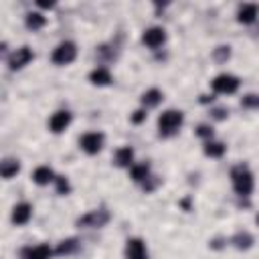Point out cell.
<instances>
[{"label": "cell", "instance_id": "1", "mask_svg": "<svg viewBox=\"0 0 259 259\" xmlns=\"http://www.w3.org/2000/svg\"><path fill=\"white\" fill-rule=\"evenodd\" d=\"M231 182H233L235 194L241 196V198L251 196V192L255 188V178H253V172L249 170L247 164H237L231 170Z\"/></svg>", "mask_w": 259, "mask_h": 259}, {"label": "cell", "instance_id": "2", "mask_svg": "<svg viewBox=\"0 0 259 259\" xmlns=\"http://www.w3.org/2000/svg\"><path fill=\"white\" fill-rule=\"evenodd\" d=\"M184 125V113L180 109H166L158 117V134L160 138H172Z\"/></svg>", "mask_w": 259, "mask_h": 259}, {"label": "cell", "instance_id": "3", "mask_svg": "<svg viewBox=\"0 0 259 259\" xmlns=\"http://www.w3.org/2000/svg\"><path fill=\"white\" fill-rule=\"evenodd\" d=\"M109 219H111V214H109L107 208H93L87 214H83V217L77 219V227H83V229H101V227H105L109 223Z\"/></svg>", "mask_w": 259, "mask_h": 259}, {"label": "cell", "instance_id": "4", "mask_svg": "<svg viewBox=\"0 0 259 259\" xmlns=\"http://www.w3.org/2000/svg\"><path fill=\"white\" fill-rule=\"evenodd\" d=\"M75 57H77V45L71 42V40H63V42H59V45L55 47V51H53V55H51V61H53L55 65L63 67V65L73 63Z\"/></svg>", "mask_w": 259, "mask_h": 259}, {"label": "cell", "instance_id": "5", "mask_svg": "<svg viewBox=\"0 0 259 259\" xmlns=\"http://www.w3.org/2000/svg\"><path fill=\"white\" fill-rule=\"evenodd\" d=\"M239 85H241L239 77H235V75H231V73H221V75H217V77L210 81L212 91H214V93H223V95L235 93V91L239 89Z\"/></svg>", "mask_w": 259, "mask_h": 259}, {"label": "cell", "instance_id": "6", "mask_svg": "<svg viewBox=\"0 0 259 259\" xmlns=\"http://www.w3.org/2000/svg\"><path fill=\"white\" fill-rule=\"evenodd\" d=\"M103 144H105V136L101 132H87V134H83L79 138V148L85 154H89V156L99 154L101 148H103Z\"/></svg>", "mask_w": 259, "mask_h": 259}, {"label": "cell", "instance_id": "7", "mask_svg": "<svg viewBox=\"0 0 259 259\" xmlns=\"http://www.w3.org/2000/svg\"><path fill=\"white\" fill-rule=\"evenodd\" d=\"M32 59H34L32 49H30V47H20V49H16V51L8 57L6 63H8V69H10V71H18V69L26 67Z\"/></svg>", "mask_w": 259, "mask_h": 259}, {"label": "cell", "instance_id": "8", "mask_svg": "<svg viewBox=\"0 0 259 259\" xmlns=\"http://www.w3.org/2000/svg\"><path fill=\"white\" fill-rule=\"evenodd\" d=\"M142 42L148 47V49H160L164 42H166V30L162 26H150L142 32Z\"/></svg>", "mask_w": 259, "mask_h": 259}, {"label": "cell", "instance_id": "9", "mask_svg": "<svg viewBox=\"0 0 259 259\" xmlns=\"http://www.w3.org/2000/svg\"><path fill=\"white\" fill-rule=\"evenodd\" d=\"M125 259H150L148 247L140 237H130L125 241Z\"/></svg>", "mask_w": 259, "mask_h": 259}, {"label": "cell", "instance_id": "10", "mask_svg": "<svg viewBox=\"0 0 259 259\" xmlns=\"http://www.w3.org/2000/svg\"><path fill=\"white\" fill-rule=\"evenodd\" d=\"M71 121H73L71 111L59 109V111H55V113L51 115V119H49V130H51L53 134H63V132L71 125Z\"/></svg>", "mask_w": 259, "mask_h": 259}, {"label": "cell", "instance_id": "11", "mask_svg": "<svg viewBox=\"0 0 259 259\" xmlns=\"http://www.w3.org/2000/svg\"><path fill=\"white\" fill-rule=\"evenodd\" d=\"M55 255V249H51L47 243H40L36 247H24L20 251V259H51Z\"/></svg>", "mask_w": 259, "mask_h": 259}, {"label": "cell", "instance_id": "12", "mask_svg": "<svg viewBox=\"0 0 259 259\" xmlns=\"http://www.w3.org/2000/svg\"><path fill=\"white\" fill-rule=\"evenodd\" d=\"M259 16V4H253V2H247V4H241L239 10H237V20L241 24H253Z\"/></svg>", "mask_w": 259, "mask_h": 259}, {"label": "cell", "instance_id": "13", "mask_svg": "<svg viewBox=\"0 0 259 259\" xmlns=\"http://www.w3.org/2000/svg\"><path fill=\"white\" fill-rule=\"evenodd\" d=\"M113 164H115L117 168H132V166L136 164V162H134V148H130V146L117 148L115 154H113Z\"/></svg>", "mask_w": 259, "mask_h": 259}, {"label": "cell", "instance_id": "14", "mask_svg": "<svg viewBox=\"0 0 259 259\" xmlns=\"http://www.w3.org/2000/svg\"><path fill=\"white\" fill-rule=\"evenodd\" d=\"M30 217H32V204H28V202L14 204L12 214H10V219H12L14 225H26L30 221Z\"/></svg>", "mask_w": 259, "mask_h": 259}, {"label": "cell", "instance_id": "15", "mask_svg": "<svg viewBox=\"0 0 259 259\" xmlns=\"http://www.w3.org/2000/svg\"><path fill=\"white\" fill-rule=\"evenodd\" d=\"M89 81L93 85H97V87H105V85H109L113 81V77H111V71L107 67H97V69H93L89 73Z\"/></svg>", "mask_w": 259, "mask_h": 259}, {"label": "cell", "instance_id": "16", "mask_svg": "<svg viewBox=\"0 0 259 259\" xmlns=\"http://www.w3.org/2000/svg\"><path fill=\"white\" fill-rule=\"evenodd\" d=\"M79 247H81L79 239H77V237H69V239H63V241H61V243L55 247V255L67 257V255L77 253V251H79Z\"/></svg>", "mask_w": 259, "mask_h": 259}, {"label": "cell", "instance_id": "17", "mask_svg": "<svg viewBox=\"0 0 259 259\" xmlns=\"http://www.w3.org/2000/svg\"><path fill=\"white\" fill-rule=\"evenodd\" d=\"M162 99H164V93H162L160 89H156V87H152V89L144 91V93H142V97H140V101H142V105H144L146 109L160 105V103H162Z\"/></svg>", "mask_w": 259, "mask_h": 259}, {"label": "cell", "instance_id": "18", "mask_svg": "<svg viewBox=\"0 0 259 259\" xmlns=\"http://www.w3.org/2000/svg\"><path fill=\"white\" fill-rule=\"evenodd\" d=\"M130 176H132V180L138 182V184L146 182V180L152 176V172H150V164H148V162H138V164H134V166L130 168Z\"/></svg>", "mask_w": 259, "mask_h": 259}, {"label": "cell", "instance_id": "19", "mask_svg": "<svg viewBox=\"0 0 259 259\" xmlns=\"http://www.w3.org/2000/svg\"><path fill=\"white\" fill-rule=\"evenodd\" d=\"M55 172H53V168H49V166H38L34 172H32V180H34V184H38V186H47L49 182H55Z\"/></svg>", "mask_w": 259, "mask_h": 259}, {"label": "cell", "instance_id": "20", "mask_svg": "<svg viewBox=\"0 0 259 259\" xmlns=\"http://www.w3.org/2000/svg\"><path fill=\"white\" fill-rule=\"evenodd\" d=\"M231 243H233L235 249H239V251H247V249L253 247V235L247 233V231H239V233L233 235Z\"/></svg>", "mask_w": 259, "mask_h": 259}, {"label": "cell", "instance_id": "21", "mask_svg": "<svg viewBox=\"0 0 259 259\" xmlns=\"http://www.w3.org/2000/svg\"><path fill=\"white\" fill-rule=\"evenodd\" d=\"M20 172V162L16 160V158H4L2 160V164H0V174H2V178H12V176H16Z\"/></svg>", "mask_w": 259, "mask_h": 259}, {"label": "cell", "instance_id": "22", "mask_svg": "<svg viewBox=\"0 0 259 259\" xmlns=\"http://www.w3.org/2000/svg\"><path fill=\"white\" fill-rule=\"evenodd\" d=\"M24 24L28 30H40L47 24V16H42V12H26Z\"/></svg>", "mask_w": 259, "mask_h": 259}, {"label": "cell", "instance_id": "23", "mask_svg": "<svg viewBox=\"0 0 259 259\" xmlns=\"http://www.w3.org/2000/svg\"><path fill=\"white\" fill-rule=\"evenodd\" d=\"M225 152H227V146H225L223 142H217V140L204 142V154H206L208 158H221Z\"/></svg>", "mask_w": 259, "mask_h": 259}, {"label": "cell", "instance_id": "24", "mask_svg": "<svg viewBox=\"0 0 259 259\" xmlns=\"http://www.w3.org/2000/svg\"><path fill=\"white\" fill-rule=\"evenodd\" d=\"M212 59L217 63H227L231 59V47L229 45H219L214 51H212Z\"/></svg>", "mask_w": 259, "mask_h": 259}, {"label": "cell", "instance_id": "25", "mask_svg": "<svg viewBox=\"0 0 259 259\" xmlns=\"http://www.w3.org/2000/svg\"><path fill=\"white\" fill-rule=\"evenodd\" d=\"M243 109H259V93H247L241 97Z\"/></svg>", "mask_w": 259, "mask_h": 259}, {"label": "cell", "instance_id": "26", "mask_svg": "<svg viewBox=\"0 0 259 259\" xmlns=\"http://www.w3.org/2000/svg\"><path fill=\"white\" fill-rule=\"evenodd\" d=\"M55 186H57V194H61V196H67L71 192V182H69L67 176H57Z\"/></svg>", "mask_w": 259, "mask_h": 259}, {"label": "cell", "instance_id": "27", "mask_svg": "<svg viewBox=\"0 0 259 259\" xmlns=\"http://www.w3.org/2000/svg\"><path fill=\"white\" fill-rule=\"evenodd\" d=\"M196 136H198V138H202L204 142H208V140H212L214 132H212V127H210V125H206V123H200V125L196 127Z\"/></svg>", "mask_w": 259, "mask_h": 259}, {"label": "cell", "instance_id": "28", "mask_svg": "<svg viewBox=\"0 0 259 259\" xmlns=\"http://www.w3.org/2000/svg\"><path fill=\"white\" fill-rule=\"evenodd\" d=\"M160 182H162V180H160L158 176H150V178H148L146 182H142L140 186H142V190H146V192H154V190L160 186Z\"/></svg>", "mask_w": 259, "mask_h": 259}, {"label": "cell", "instance_id": "29", "mask_svg": "<svg viewBox=\"0 0 259 259\" xmlns=\"http://www.w3.org/2000/svg\"><path fill=\"white\" fill-rule=\"evenodd\" d=\"M210 115H212V119H217V121H223V119H227V115H229V109H227V107H214V109L210 111Z\"/></svg>", "mask_w": 259, "mask_h": 259}, {"label": "cell", "instance_id": "30", "mask_svg": "<svg viewBox=\"0 0 259 259\" xmlns=\"http://www.w3.org/2000/svg\"><path fill=\"white\" fill-rule=\"evenodd\" d=\"M146 115H148V113H146V109H136V111L130 115V121L138 125V123H142V121L146 119Z\"/></svg>", "mask_w": 259, "mask_h": 259}, {"label": "cell", "instance_id": "31", "mask_svg": "<svg viewBox=\"0 0 259 259\" xmlns=\"http://www.w3.org/2000/svg\"><path fill=\"white\" fill-rule=\"evenodd\" d=\"M38 6H40V8H53V6H55V2H42V0H40V2H38Z\"/></svg>", "mask_w": 259, "mask_h": 259}, {"label": "cell", "instance_id": "32", "mask_svg": "<svg viewBox=\"0 0 259 259\" xmlns=\"http://www.w3.org/2000/svg\"><path fill=\"white\" fill-rule=\"evenodd\" d=\"M255 223H257V225H259V214H257V217H255Z\"/></svg>", "mask_w": 259, "mask_h": 259}]
</instances>
